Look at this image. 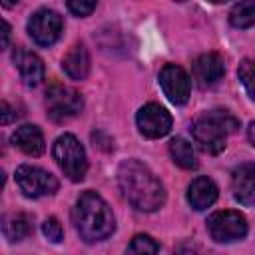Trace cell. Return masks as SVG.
Segmentation results:
<instances>
[{"label":"cell","instance_id":"obj_7","mask_svg":"<svg viewBox=\"0 0 255 255\" xmlns=\"http://www.w3.org/2000/svg\"><path fill=\"white\" fill-rule=\"evenodd\" d=\"M16 183H18L20 191L32 199L52 195L58 191V179L50 171H46L38 165H28V163H24L16 169Z\"/></svg>","mask_w":255,"mask_h":255},{"label":"cell","instance_id":"obj_4","mask_svg":"<svg viewBox=\"0 0 255 255\" xmlns=\"http://www.w3.org/2000/svg\"><path fill=\"white\" fill-rule=\"evenodd\" d=\"M54 159L60 165V169L64 171V175L72 181H82L86 177L88 171V159H86V151L84 145L80 143V139L72 133H62L52 147Z\"/></svg>","mask_w":255,"mask_h":255},{"label":"cell","instance_id":"obj_22","mask_svg":"<svg viewBox=\"0 0 255 255\" xmlns=\"http://www.w3.org/2000/svg\"><path fill=\"white\" fill-rule=\"evenodd\" d=\"M42 233H44L52 243H60L62 237H64L62 223H60L56 217H48V219H44V223H42Z\"/></svg>","mask_w":255,"mask_h":255},{"label":"cell","instance_id":"obj_20","mask_svg":"<svg viewBox=\"0 0 255 255\" xmlns=\"http://www.w3.org/2000/svg\"><path fill=\"white\" fill-rule=\"evenodd\" d=\"M157 253H159L157 241L147 233H137L129 241L124 255H157Z\"/></svg>","mask_w":255,"mask_h":255},{"label":"cell","instance_id":"obj_6","mask_svg":"<svg viewBox=\"0 0 255 255\" xmlns=\"http://www.w3.org/2000/svg\"><path fill=\"white\" fill-rule=\"evenodd\" d=\"M46 108H48V116L54 122H68L70 118L82 112L84 100L80 92L62 84H54L46 92Z\"/></svg>","mask_w":255,"mask_h":255},{"label":"cell","instance_id":"obj_18","mask_svg":"<svg viewBox=\"0 0 255 255\" xmlns=\"http://www.w3.org/2000/svg\"><path fill=\"white\" fill-rule=\"evenodd\" d=\"M169 153H171V159L183 167V169H195L197 167V159H195V151H193V145L183 139V137H173L169 141Z\"/></svg>","mask_w":255,"mask_h":255},{"label":"cell","instance_id":"obj_2","mask_svg":"<svg viewBox=\"0 0 255 255\" xmlns=\"http://www.w3.org/2000/svg\"><path fill=\"white\" fill-rule=\"evenodd\" d=\"M72 221L76 231L86 243H96L106 237H110L116 229V219L112 213V207L106 203V199L88 189L84 191L74 209H72Z\"/></svg>","mask_w":255,"mask_h":255},{"label":"cell","instance_id":"obj_5","mask_svg":"<svg viewBox=\"0 0 255 255\" xmlns=\"http://www.w3.org/2000/svg\"><path fill=\"white\" fill-rule=\"evenodd\" d=\"M207 231L217 243H233L247 235V219L233 209L215 211L207 217Z\"/></svg>","mask_w":255,"mask_h":255},{"label":"cell","instance_id":"obj_9","mask_svg":"<svg viewBox=\"0 0 255 255\" xmlns=\"http://www.w3.org/2000/svg\"><path fill=\"white\" fill-rule=\"evenodd\" d=\"M135 124H137V129L141 135H145L149 139H157V137H163L169 133L173 120H171V114L163 106L149 102L139 108V112L135 116Z\"/></svg>","mask_w":255,"mask_h":255},{"label":"cell","instance_id":"obj_17","mask_svg":"<svg viewBox=\"0 0 255 255\" xmlns=\"http://www.w3.org/2000/svg\"><path fill=\"white\" fill-rule=\"evenodd\" d=\"M32 231V223L30 217L26 213H8L2 219V233L10 243L22 241L24 237H28Z\"/></svg>","mask_w":255,"mask_h":255},{"label":"cell","instance_id":"obj_14","mask_svg":"<svg viewBox=\"0 0 255 255\" xmlns=\"http://www.w3.org/2000/svg\"><path fill=\"white\" fill-rule=\"evenodd\" d=\"M217 195H219V189H217L215 181L205 175L195 177L187 187V201L195 211H203L209 205H213Z\"/></svg>","mask_w":255,"mask_h":255},{"label":"cell","instance_id":"obj_26","mask_svg":"<svg viewBox=\"0 0 255 255\" xmlns=\"http://www.w3.org/2000/svg\"><path fill=\"white\" fill-rule=\"evenodd\" d=\"M10 42V26L6 20H2V48H8Z\"/></svg>","mask_w":255,"mask_h":255},{"label":"cell","instance_id":"obj_13","mask_svg":"<svg viewBox=\"0 0 255 255\" xmlns=\"http://www.w3.org/2000/svg\"><path fill=\"white\" fill-rule=\"evenodd\" d=\"M231 191L241 205H255V163H239L233 169Z\"/></svg>","mask_w":255,"mask_h":255},{"label":"cell","instance_id":"obj_10","mask_svg":"<svg viewBox=\"0 0 255 255\" xmlns=\"http://www.w3.org/2000/svg\"><path fill=\"white\" fill-rule=\"evenodd\" d=\"M159 86L167 100L175 106H181L189 100V76L181 66L175 64H165L159 72Z\"/></svg>","mask_w":255,"mask_h":255},{"label":"cell","instance_id":"obj_8","mask_svg":"<svg viewBox=\"0 0 255 255\" xmlns=\"http://www.w3.org/2000/svg\"><path fill=\"white\" fill-rule=\"evenodd\" d=\"M62 30H64L62 16L48 8L34 12L28 20V34L38 46H52L62 36Z\"/></svg>","mask_w":255,"mask_h":255},{"label":"cell","instance_id":"obj_21","mask_svg":"<svg viewBox=\"0 0 255 255\" xmlns=\"http://www.w3.org/2000/svg\"><path fill=\"white\" fill-rule=\"evenodd\" d=\"M237 76L249 98L255 100V60H243L237 68Z\"/></svg>","mask_w":255,"mask_h":255},{"label":"cell","instance_id":"obj_16","mask_svg":"<svg viewBox=\"0 0 255 255\" xmlns=\"http://www.w3.org/2000/svg\"><path fill=\"white\" fill-rule=\"evenodd\" d=\"M62 68H64V72H66L68 78H72V80H84L88 76V72H90V54H88L86 46L80 44V42L74 44L66 52V56L62 58Z\"/></svg>","mask_w":255,"mask_h":255},{"label":"cell","instance_id":"obj_23","mask_svg":"<svg viewBox=\"0 0 255 255\" xmlns=\"http://www.w3.org/2000/svg\"><path fill=\"white\" fill-rule=\"evenodd\" d=\"M68 10L74 14V16H78V18H86V16H90L94 10H96V2H86V0H70L68 4Z\"/></svg>","mask_w":255,"mask_h":255},{"label":"cell","instance_id":"obj_24","mask_svg":"<svg viewBox=\"0 0 255 255\" xmlns=\"http://www.w3.org/2000/svg\"><path fill=\"white\" fill-rule=\"evenodd\" d=\"M175 255H209V253H205L199 245H195V243H181L177 249H175Z\"/></svg>","mask_w":255,"mask_h":255},{"label":"cell","instance_id":"obj_12","mask_svg":"<svg viewBox=\"0 0 255 255\" xmlns=\"http://www.w3.org/2000/svg\"><path fill=\"white\" fill-rule=\"evenodd\" d=\"M223 74H225V62H223L221 54H217V52L201 54L193 62V78L197 80V84L201 88L215 86L223 78Z\"/></svg>","mask_w":255,"mask_h":255},{"label":"cell","instance_id":"obj_25","mask_svg":"<svg viewBox=\"0 0 255 255\" xmlns=\"http://www.w3.org/2000/svg\"><path fill=\"white\" fill-rule=\"evenodd\" d=\"M0 114H2V124H4V126L10 124L12 120H16V112L10 108L8 102H2V112H0Z\"/></svg>","mask_w":255,"mask_h":255},{"label":"cell","instance_id":"obj_27","mask_svg":"<svg viewBox=\"0 0 255 255\" xmlns=\"http://www.w3.org/2000/svg\"><path fill=\"white\" fill-rule=\"evenodd\" d=\"M247 135H249L251 143L255 145V122H251V124H249V128H247Z\"/></svg>","mask_w":255,"mask_h":255},{"label":"cell","instance_id":"obj_11","mask_svg":"<svg viewBox=\"0 0 255 255\" xmlns=\"http://www.w3.org/2000/svg\"><path fill=\"white\" fill-rule=\"evenodd\" d=\"M12 60L20 72V78L24 82V86L28 88H36L42 84L44 80V62L38 54L30 52V50H24V48H16L14 54H12Z\"/></svg>","mask_w":255,"mask_h":255},{"label":"cell","instance_id":"obj_3","mask_svg":"<svg viewBox=\"0 0 255 255\" xmlns=\"http://www.w3.org/2000/svg\"><path fill=\"white\" fill-rule=\"evenodd\" d=\"M239 128V120L227 110H211L195 120L191 133L201 151L217 155L225 149L227 135Z\"/></svg>","mask_w":255,"mask_h":255},{"label":"cell","instance_id":"obj_19","mask_svg":"<svg viewBox=\"0 0 255 255\" xmlns=\"http://www.w3.org/2000/svg\"><path fill=\"white\" fill-rule=\"evenodd\" d=\"M229 22L235 28L255 26V2H239L229 12Z\"/></svg>","mask_w":255,"mask_h":255},{"label":"cell","instance_id":"obj_1","mask_svg":"<svg viewBox=\"0 0 255 255\" xmlns=\"http://www.w3.org/2000/svg\"><path fill=\"white\" fill-rule=\"evenodd\" d=\"M118 183L131 207L137 211H157L165 203V187L155 173L139 159H126L118 167Z\"/></svg>","mask_w":255,"mask_h":255},{"label":"cell","instance_id":"obj_15","mask_svg":"<svg viewBox=\"0 0 255 255\" xmlns=\"http://www.w3.org/2000/svg\"><path fill=\"white\" fill-rule=\"evenodd\" d=\"M10 141L20 151H24L26 155H40V153H44V147H46L42 129L38 126H32V124L16 128V131L12 133Z\"/></svg>","mask_w":255,"mask_h":255}]
</instances>
